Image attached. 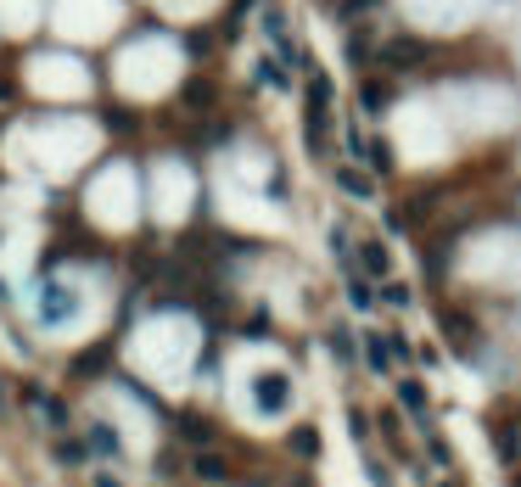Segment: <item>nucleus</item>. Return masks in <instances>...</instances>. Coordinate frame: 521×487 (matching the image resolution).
I'll return each mask as SVG.
<instances>
[{
    "instance_id": "nucleus-1",
    "label": "nucleus",
    "mask_w": 521,
    "mask_h": 487,
    "mask_svg": "<svg viewBox=\"0 0 521 487\" xmlns=\"http://www.w3.org/2000/svg\"><path fill=\"white\" fill-rule=\"evenodd\" d=\"M325 135H331V79L314 73L309 79V146L325 151Z\"/></svg>"
},
{
    "instance_id": "nucleus-2",
    "label": "nucleus",
    "mask_w": 521,
    "mask_h": 487,
    "mask_svg": "<svg viewBox=\"0 0 521 487\" xmlns=\"http://www.w3.org/2000/svg\"><path fill=\"white\" fill-rule=\"evenodd\" d=\"M252 398H258V409H264V414H280L286 404H291V375H258L252 381Z\"/></svg>"
},
{
    "instance_id": "nucleus-3",
    "label": "nucleus",
    "mask_w": 521,
    "mask_h": 487,
    "mask_svg": "<svg viewBox=\"0 0 521 487\" xmlns=\"http://www.w3.org/2000/svg\"><path fill=\"white\" fill-rule=\"evenodd\" d=\"M420 56H427V45H420L415 34H398L393 45H387V68H415Z\"/></svg>"
},
{
    "instance_id": "nucleus-4",
    "label": "nucleus",
    "mask_w": 521,
    "mask_h": 487,
    "mask_svg": "<svg viewBox=\"0 0 521 487\" xmlns=\"http://www.w3.org/2000/svg\"><path fill=\"white\" fill-rule=\"evenodd\" d=\"M359 264H365V275H370V280H387L393 258H387V247H381V241H359Z\"/></svg>"
},
{
    "instance_id": "nucleus-5",
    "label": "nucleus",
    "mask_w": 521,
    "mask_h": 487,
    "mask_svg": "<svg viewBox=\"0 0 521 487\" xmlns=\"http://www.w3.org/2000/svg\"><path fill=\"white\" fill-rule=\"evenodd\" d=\"M197 476H202L208 487H224V482H231V465H224L219 453H197Z\"/></svg>"
},
{
    "instance_id": "nucleus-6",
    "label": "nucleus",
    "mask_w": 521,
    "mask_h": 487,
    "mask_svg": "<svg viewBox=\"0 0 521 487\" xmlns=\"http://www.w3.org/2000/svg\"><path fill=\"white\" fill-rule=\"evenodd\" d=\"M337 185L348 190V197H359V202L376 190V185H370V174H359V169H337Z\"/></svg>"
},
{
    "instance_id": "nucleus-7",
    "label": "nucleus",
    "mask_w": 521,
    "mask_h": 487,
    "mask_svg": "<svg viewBox=\"0 0 521 487\" xmlns=\"http://www.w3.org/2000/svg\"><path fill=\"white\" fill-rule=\"evenodd\" d=\"M387 102H393V84L370 79V84H365V112H387Z\"/></svg>"
},
{
    "instance_id": "nucleus-8",
    "label": "nucleus",
    "mask_w": 521,
    "mask_h": 487,
    "mask_svg": "<svg viewBox=\"0 0 521 487\" xmlns=\"http://www.w3.org/2000/svg\"><path fill=\"white\" fill-rule=\"evenodd\" d=\"M291 453H298V460H314V453H319V432L298 426V432H291Z\"/></svg>"
},
{
    "instance_id": "nucleus-9",
    "label": "nucleus",
    "mask_w": 521,
    "mask_h": 487,
    "mask_svg": "<svg viewBox=\"0 0 521 487\" xmlns=\"http://www.w3.org/2000/svg\"><path fill=\"white\" fill-rule=\"evenodd\" d=\"M185 107H197V112H208V107H213V90H208L202 79H197V84H185Z\"/></svg>"
},
{
    "instance_id": "nucleus-10",
    "label": "nucleus",
    "mask_w": 521,
    "mask_h": 487,
    "mask_svg": "<svg viewBox=\"0 0 521 487\" xmlns=\"http://www.w3.org/2000/svg\"><path fill=\"white\" fill-rule=\"evenodd\" d=\"M45 303H51V319H62L74 308V291H62V286H45Z\"/></svg>"
},
{
    "instance_id": "nucleus-11",
    "label": "nucleus",
    "mask_w": 521,
    "mask_h": 487,
    "mask_svg": "<svg viewBox=\"0 0 521 487\" xmlns=\"http://www.w3.org/2000/svg\"><path fill=\"white\" fill-rule=\"evenodd\" d=\"M258 84H275V90H286V68H280V62H258Z\"/></svg>"
},
{
    "instance_id": "nucleus-12",
    "label": "nucleus",
    "mask_w": 521,
    "mask_h": 487,
    "mask_svg": "<svg viewBox=\"0 0 521 487\" xmlns=\"http://www.w3.org/2000/svg\"><path fill=\"white\" fill-rule=\"evenodd\" d=\"M348 297H353V308H376V291L365 280H348Z\"/></svg>"
},
{
    "instance_id": "nucleus-13",
    "label": "nucleus",
    "mask_w": 521,
    "mask_h": 487,
    "mask_svg": "<svg viewBox=\"0 0 521 487\" xmlns=\"http://www.w3.org/2000/svg\"><path fill=\"white\" fill-rule=\"evenodd\" d=\"M381 297L393 303V308H409V297H415V291H409V286H398V280H387V286H381Z\"/></svg>"
},
{
    "instance_id": "nucleus-14",
    "label": "nucleus",
    "mask_w": 521,
    "mask_h": 487,
    "mask_svg": "<svg viewBox=\"0 0 521 487\" xmlns=\"http://www.w3.org/2000/svg\"><path fill=\"white\" fill-rule=\"evenodd\" d=\"M404 404H409L415 414H427V386H420V381H404Z\"/></svg>"
},
{
    "instance_id": "nucleus-15",
    "label": "nucleus",
    "mask_w": 521,
    "mask_h": 487,
    "mask_svg": "<svg viewBox=\"0 0 521 487\" xmlns=\"http://www.w3.org/2000/svg\"><path fill=\"white\" fill-rule=\"evenodd\" d=\"M95 453H118V432L113 426H95Z\"/></svg>"
},
{
    "instance_id": "nucleus-16",
    "label": "nucleus",
    "mask_w": 521,
    "mask_h": 487,
    "mask_svg": "<svg viewBox=\"0 0 521 487\" xmlns=\"http://www.w3.org/2000/svg\"><path fill=\"white\" fill-rule=\"evenodd\" d=\"M387 359H393V353H387V342L370 336V370H387Z\"/></svg>"
},
{
    "instance_id": "nucleus-17",
    "label": "nucleus",
    "mask_w": 521,
    "mask_h": 487,
    "mask_svg": "<svg viewBox=\"0 0 521 487\" xmlns=\"http://www.w3.org/2000/svg\"><path fill=\"white\" fill-rule=\"evenodd\" d=\"M365 12H376V0H342V17H365Z\"/></svg>"
},
{
    "instance_id": "nucleus-18",
    "label": "nucleus",
    "mask_w": 521,
    "mask_h": 487,
    "mask_svg": "<svg viewBox=\"0 0 521 487\" xmlns=\"http://www.w3.org/2000/svg\"><path fill=\"white\" fill-rule=\"evenodd\" d=\"M264 28H275V34H286V17H280V6H264Z\"/></svg>"
},
{
    "instance_id": "nucleus-19",
    "label": "nucleus",
    "mask_w": 521,
    "mask_h": 487,
    "mask_svg": "<svg viewBox=\"0 0 521 487\" xmlns=\"http://www.w3.org/2000/svg\"><path fill=\"white\" fill-rule=\"evenodd\" d=\"M95 487H118V482H113V476H95Z\"/></svg>"
},
{
    "instance_id": "nucleus-20",
    "label": "nucleus",
    "mask_w": 521,
    "mask_h": 487,
    "mask_svg": "<svg viewBox=\"0 0 521 487\" xmlns=\"http://www.w3.org/2000/svg\"><path fill=\"white\" fill-rule=\"evenodd\" d=\"M0 102H12V84H0Z\"/></svg>"
},
{
    "instance_id": "nucleus-21",
    "label": "nucleus",
    "mask_w": 521,
    "mask_h": 487,
    "mask_svg": "<svg viewBox=\"0 0 521 487\" xmlns=\"http://www.w3.org/2000/svg\"><path fill=\"white\" fill-rule=\"evenodd\" d=\"M286 487H309V482H303V476H298V482H286Z\"/></svg>"
}]
</instances>
